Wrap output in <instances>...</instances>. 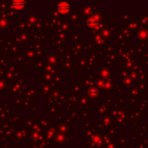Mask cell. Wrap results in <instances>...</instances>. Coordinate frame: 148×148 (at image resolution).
Here are the masks:
<instances>
[{
    "label": "cell",
    "instance_id": "obj_2",
    "mask_svg": "<svg viewBox=\"0 0 148 148\" xmlns=\"http://www.w3.org/2000/svg\"><path fill=\"white\" fill-rule=\"evenodd\" d=\"M12 6L14 9L17 10H22L24 8L27 4V1H12L11 2Z\"/></svg>",
    "mask_w": 148,
    "mask_h": 148
},
{
    "label": "cell",
    "instance_id": "obj_1",
    "mask_svg": "<svg viewBox=\"0 0 148 148\" xmlns=\"http://www.w3.org/2000/svg\"><path fill=\"white\" fill-rule=\"evenodd\" d=\"M71 9V5L66 1H62L59 2L57 5V10L60 14H67Z\"/></svg>",
    "mask_w": 148,
    "mask_h": 148
}]
</instances>
